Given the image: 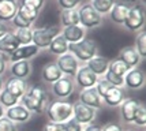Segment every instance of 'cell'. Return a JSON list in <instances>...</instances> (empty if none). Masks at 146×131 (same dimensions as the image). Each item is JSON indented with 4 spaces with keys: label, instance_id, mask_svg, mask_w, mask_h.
Here are the masks:
<instances>
[{
    "label": "cell",
    "instance_id": "60d3db41",
    "mask_svg": "<svg viewBox=\"0 0 146 131\" xmlns=\"http://www.w3.org/2000/svg\"><path fill=\"white\" fill-rule=\"evenodd\" d=\"M57 4L62 10H71V8H78L81 4V0H57Z\"/></svg>",
    "mask_w": 146,
    "mask_h": 131
},
{
    "label": "cell",
    "instance_id": "30bf717a",
    "mask_svg": "<svg viewBox=\"0 0 146 131\" xmlns=\"http://www.w3.org/2000/svg\"><path fill=\"white\" fill-rule=\"evenodd\" d=\"M146 76L145 72L141 68L135 67V68H130L127 74L124 75V86L131 89V90H139L145 86Z\"/></svg>",
    "mask_w": 146,
    "mask_h": 131
},
{
    "label": "cell",
    "instance_id": "db71d44e",
    "mask_svg": "<svg viewBox=\"0 0 146 131\" xmlns=\"http://www.w3.org/2000/svg\"><path fill=\"white\" fill-rule=\"evenodd\" d=\"M90 1H93V0H90Z\"/></svg>",
    "mask_w": 146,
    "mask_h": 131
},
{
    "label": "cell",
    "instance_id": "277c9868",
    "mask_svg": "<svg viewBox=\"0 0 146 131\" xmlns=\"http://www.w3.org/2000/svg\"><path fill=\"white\" fill-rule=\"evenodd\" d=\"M79 14V25L83 29H96L102 23V17L96 11L90 3L82 4L78 8Z\"/></svg>",
    "mask_w": 146,
    "mask_h": 131
},
{
    "label": "cell",
    "instance_id": "681fc988",
    "mask_svg": "<svg viewBox=\"0 0 146 131\" xmlns=\"http://www.w3.org/2000/svg\"><path fill=\"white\" fill-rule=\"evenodd\" d=\"M3 87H4V81H3V76H0V92L3 90Z\"/></svg>",
    "mask_w": 146,
    "mask_h": 131
},
{
    "label": "cell",
    "instance_id": "5b68a950",
    "mask_svg": "<svg viewBox=\"0 0 146 131\" xmlns=\"http://www.w3.org/2000/svg\"><path fill=\"white\" fill-rule=\"evenodd\" d=\"M96 118H97V109L85 105L78 100L72 102V119H75L78 123H81L82 126L94 123Z\"/></svg>",
    "mask_w": 146,
    "mask_h": 131
},
{
    "label": "cell",
    "instance_id": "1f68e13d",
    "mask_svg": "<svg viewBox=\"0 0 146 131\" xmlns=\"http://www.w3.org/2000/svg\"><path fill=\"white\" fill-rule=\"evenodd\" d=\"M0 104L3 105L4 109H8L11 106L19 104V98H17L14 94H11L10 92H7L6 89H3L0 92Z\"/></svg>",
    "mask_w": 146,
    "mask_h": 131
},
{
    "label": "cell",
    "instance_id": "b9f144b4",
    "mask_svg": "<svg viewBox=\"0 0 146 131\" xmlns=\"http://www.w3.org/2000/svg\"><path fill=\"white\" fill-rule=\"evenodd\" d=\"M101 127H102L101 131H126L120 123H116V122H109V123L101 126Z\"/></svg>",
    "mask_w": 146,
    "mask_h": 131
},
{
    "label": "cell",
    "instance_id": "7c38bea8",
    "mask_svg": "<svg viewBox=\"0 0 146 131\" xmlns=\"http://www.w3.org/2000/svg\"><path fill=\"white\" fill-rule=\"evenodd\" d=\"M82 104L90 106L93 109H100L102 106V98L101 96L97 93L94 87H89V89H82L81 93H79V100Z\"/></svg>",
    "mask_w": 146,
    "mask_h": 131
},
{
    "label": "cell",
    "instance_id": "7dc6e473",
    "mask_svg": "<svg viewBox=\"0 0 146 131\" xmlns=\"http://www.w3.org/2000/svg\"><path fill=\"white\" fill-rule=\"evenodd\" d=\"M8 31L10 30H8V27L6 26V23L4 22H0V38L3 37L6 33H8Z\"/></svg>",
    "mask_w": 146,
    "mask_h": 131
},
{
    "label": "cell",
    "instance_id": "ffe728a7",
    "mask_svg": "<svg viewBox=\"0 0 146 131\" xmlns=\"http://www.w3.org/2000/svg\"><path fill=\"white\" fill-rule=\"evenodd\" d=\"M86 66H88L89 70H92L98 78H101V76H104V74L108 71L109 59H107L105 56H101V55H96L94 57H92L89 62L86 63Z\"/></svg>",
    "mask_w": 146,
    "mask_h": 131
},
{
    "label": "cell",
    "instance_id": "f6af8a7d",
    "mask_svg": "<svg viewBox=\"0 0 146 131\" xmlns=\"http://www.w3.org/2000/svg\"><path fill=\"white\" fill-rule=\"evenodd\" d=\"M7 66H8V60L4 57V55L0 53V76H3V75L6 74Z\"/></svg>",
    "mask_w": 146,
    "mask_h": 131
},
{
    "label": "cell",
    "instance_id": "8d00e7d4",
    "mask_svg": "<svg viewBox=\"0 0 146 131\" xmlns=\"http://www.w3.org/2000/svg\"><path fill=\"white\" fill-rule=\"evenodd\" d=\"M111 87H112V85H111L108 81H105V79L101 76V78H98V81H97V83H96L94 89L97 90V93L100 94V96H101V98H102V97L105 96V93L108 92Z\"/></svg>",
    "mask_w": 146,
    "mask_h": 131
},
{
    "label": "cell",
    "instance_id": "7a4b0ae2",
    "mask_svg": "<svg viewBox=\"0 0 146 131\" xmlns=\"http://www.w3.org/2000/svg\"><path fill=\"white\" fill-rule=\"evenodd\" d=\"M68 52L74 55L79 63H88L92 57L98 53V47L94 40L83 38L78 43L68 44Z\"/></svg>",
    "mask_w": 146,
    "mask_h": 131
},
{
    "label": "cell",
    "instance_id": "484cf974",
    "mask_svg": "<svg viewBox=\"0 0 146 131\" xmlns=\"http://www.w3.org/2000/svg\"><path fill=\"white\" fill-rule=\"evenodd\" d=\"M48 51L51 52L52 55H56L59 57L68 52V43L64 40L62 34H59L57 37H55L52 40V43L48 47Z\"/></svg>",
    "mask_w": 146,
    "mask_h": 131
},
{
    "label": "cell",
    "instance_id": "f1b7e54d",
    "mask_svg": "<svg viewBox=\"0 0 146 131\" xmlns=\"http://www.w3.org/2000/svg\"><path fill=\"white\" fill-rule=\"evenodd\" d=\"M38 14H40L38 11L32 10V8L23 6V4H19V6H18V13H17V15H19V17L23 19V21L29 22V23H32V25L36 22V21H37Z\"/></svg>",
    "mask_w": 146,
    "mask_h": 131
},
{
    "label": "cell",
    "instance_id": "f5cc1de1",
    "mask_svg": "<svg viewBox=\"0 0 146 131\" xmlns=\"http://www.w3.org/2000/svg\"><path fill=\"white\" fill-rule=\"evenodd\" d=\"M11 1H17V0H11Z\"/></svg>",
    "mask_w": 146,
    "mask_h": 131
},
{
    "label": "cell",
    "instance_id": "52a82bcc",
    "mask_svg": "<svg viewBox=\"0 0 146 131\" xmlns=\"http://www.w3.org/2000/svg\"><path fill=\"white\" fill-rule=\"evenodd\" d=\"M123 25L131 31L141 30L143 27V25H145V11H143V7L141 4H135V6L130 7L127 18H126Z\"/></svg>",
    "mask_w": 146,
    "mask_h": 131
},
{
    "label": "cell",
    "instance_id": "2e32d148",
    "mask_svg": "<svg viewBox=\"0 0 146 131\" xmlns=\"http://www.w3.org/2000/svg\"><path fill=\"white\" fill-rule=\"evenodd\" d=\"M62 76H63V74H62V71L59 70L56 62L46 63V64L42 66V68H41V78H42V81H44L45 83L52 85V83H55L56 81H59Z\"/></svg>",
    "mask_w": 146,
    "mask_h": 131
},
{
    "label": "cell",
    "instance_id": "c3c4849f",
    "mask_svg": "<svg viewBox=\"0 0 146 131\" xmlns=\"http://www.w3.org/2000/svg\"><path fill=\"white\" fill-rule=\"evenodd\" d=\"M4 115H6V109H4V108H3V105L0 104V119L4 118Z\"/></svg>",
    "mask_w": 146,
    "mask_h": 131
},
{
    "label": "cell",
    "instance_id": "d4e9b609",
    "mask_svg": "<svg viewBox=\"0 0 146 131\" xmlns=\"http://www.w3.org/2000/svg\"><path fill=\"white\" fill-rule=\"evenodd\" d=\"M18 47L19 44L15 40V37H14L13 31H8V33H6L3 37L0 38V53L1 55H8L10 56Z\"/></svg>",
    "mask_w": 146,
    "mask_h": 131
},
{
    "label": "cell",
    "instance_id": "9c48e42d",
    "mask_svg": "<svg viewBox=\"0 0 146 131\" xmlns=\"http://www.w3.org/2000/svg\"><path fill=\"white\" fill-rule=\"evenodd\" d=\"M74 82H75V86H78L81 90L82 89H89V87H94L97 81H98V76L89 70V67L85 64V66H81L78 72L75 74V76L72 78Z\"/></svg>",
    "mask_w": 146,
    "mask_h": 131
},
{
    "label": "cell",
    "instance_id": "603a6c76",
    "mask_svg": "<svg viewBox=\"0 0 146 131\" xmlns=\"http://www.w3.org/2000/svg\"><path fill=\"white\" fill-rule=\"evenodd\" d=\"M19 102L25 106L26 109L32 113V115H33V113H37V115H42V113H45L46 104H45V102H41V101H38V100H36V98H33V97H30L29 94H26V93L23 94V96L21 97Z\"/></svg>",
    "mask_w": 146,
    "mask_h": 131
},
{
    "label": "cell",
    "instance_id": "44dd1931",
    "mask_svg": "<svg viewBox=\"0 0 146 131\" xmlns=\"http://www.w3.org/2000/svg\"><path fill=\"white\" fill-rule=\"evenodd\" d=\"M126 98V93L123 87H115L112 86L105 96L102 97V102H105L108 106H119Z\"/></svg>",
    "mask_w": 146,
    "mask_h": 131
},
{
    "label": "cell",
    "instance_id": "4dcf8cb0",
    "mask_svg": "<svg viewBox=\"0 0 146 131\" xmlns=\"http://www.w3.org/2000/svg\"><path fill=\"white\" fill-rule=\"evenodd\" d=\"M26 94H29L30 97L33 98H36V100L41 101V102H45V104H48V94H46V90H45L42 86H30L27 89V92Z\"/></svg>",
    "mask_w": 146,
    "mask_h": 131
},
{
    "label": "cell",
    "instance_id": "bcb514c9",
    "mask_svg": "<svg viewBox=\"0 0 146 131\" xmlns=\"http://www.w3.org/2000/svg\"><path fill=\"white\" fill-rule=\"evenodd\" d=\"M102 127L97 123H90V124H86L83 127V131H101Z\"/></svg>",
    "mask_w": 146,
    "mask_h": 131
},
{
    "label": "cell",
    "instance_id": "ac0fdd59",
    "mask_svg": "<svg viewBox=\"0 0 146 131\" xmlns=\"http://www.w3.org/2000/svg\"><path fill=\"white\" fill-rule=\"evenodd\" d=\"M60 34L63 36V38L68 44L78 43V41H81L83 38H86V30L81 25L67 26V27H64L63 30L60 31Z\"/></svg>",
    "mask_w": 146,
    "mask_h": 131
},
{
    "label": "cell",
    "instance_id": "4316f807",
    "mask_svg": "<svg viewBox=\"0 0 146 131\" xmlns=\"http://www.w3.org/2000/svg\"><path fill=\"white\" fill-rule=\"evenodd\" d=\"M60 22L64 27L67 26L79 25V14L78 8H71V10H62L60 14Z\"/></svg>",
    "mask_w": 146,
    "mask_h": 131
},
{
    "label": "cell",
    "instance_id": "e0dca14e",
    "mask_svg": "<svg viewBox=\"0 0 146 131\" xmlns=\"http://www.w3.org/2000/svg\"><path fill=\"white\" fill-rule=\"evenodd\" d=\"M10 72L13 76L19 79H27L32 74V64L29 60H18L10 63Z\"/></svg>",
    "mask_w": 146,
    "mask_h": 131
},
{
    "label": "cell",
    "instance_id": "d6986e66",
    "mask_svg": "<svg viewBox=\"0 0 146 131\" xmlns=\"http://www.w3.org/2000/svg\"><path fill=\"white\" fill-rule=\"evenodd\" d=\"M119 59L127 66L128 68L138 67L141 60H142V57L138 55V52H137V49H135L134 47H126V48H123V49L120 51Z\"/></svg>",
    "mask_w": 146,
    "mask_h": 131
},
{
    "label": "cell",
    "instance_id": "d590c367",
    "mask_svg": "<svg viewBox=\"0 0 146 131\" xmlns=\"http://www.w3.org/2000/svg\"><path fill=\"white\" fill-rule=\"evenodd\" d=\"M105 81H108L112 86L115 87H124V78L123 76H119V75L113 74L112 71H107L105 74H104V76H102Z\"/></svg>",
    "mask_w": 146,
    "mask_h": 131
},
{
    "label": "cell",
    "instance_id": "836d02e7",
    "mask_svg": "<svg viewBox=\"0 0 146 131\" xmlns=\"http://www.w3.org/2000/svg\"><path fill=\"white\" fill-rule=\"evenodd\" d=\"M133 123L137 124L138 127H145L146 126V108L143 102H141V105L138 106V109L135 112V116H134Z\"/></svg>",
    "mask_w": 146,
    "mask_h": 131
},
{
    "label": "cell",
    "instance_id": "3957f363",
    "mask_svg": "<svg viewBox=\"0 0 146 131\" xmlns=\"http://www.w3.org/2000/svg\"><path fill=\"white\" fill-rule=\"evenodd\" d=\"M32 44H34L38 49H46L52 43V40L60 34V27L57 25L36 27V29H32Z\"/></svg>",
    "mask_w": 146,
    "mask_h": 131
},
{
    "label": "cell",
    "instance_id": "ee69618b",
    "mask_svg": "<svg viewBox=\"0 0 146 131\" xmlns=\"http://www.w3.org/2000/svg\"><path fill=\"white\" fill-rule=\"evenodd\" d=\"M42 131H64V130H63V124L46 122L44 124V127H42Z\"/></svg>",
    "mask_w": 146,
    "mask_h": 131
},
{
    "label": "cell",
    "instance_id": "ab89813d",
    "mask_svg": "<svg viewBox=\"0 0 146 131\" xmlns=\"http://www.w3.org/2000/svg\"><path fill=\"white\" fill-rule=\"evenodd\" d=\"M0 131H18V127L15 123H13L4 116L0 119Z\"/></svg>",
    "mask_w": 146,
    "mask_h": 131
},
{
    "label": "cell",
    "instance_id": "7402d4cb",
    "mask_svg": "<svg viewBox=\"0 0 146 131\" xmlns=\"http://www.w3.org/2000/svg\"><path fill=\"white\" fill-rule=\"evenodd\" d=\"M18 13V3L11 0H0V22H11Z\"/></svg>",
    "mask_w": 146,
    "mask_h": 131
},
{
    "label": "cell",
    "instance_id": "d6a6232c",
    "mask_svg": "<svg viewBox=\"0 0 146 131\" xmlns=\"http://www.w3.org/2000/svg\"><path fill=\"white\" fill-rule=\"evenodd\" d=\"M108 70H109V71H112L113 74H116V75H119V76H123V78H124V75L127 74V71L130 68H128L127 66H126V64H124V63H123L120 59L117 57V59H115V60H112V62H109Z\"/></svg>",
    "mask_w": 146,
    "mask_h": 131
},
{
    "label": "cell",
    "instance_id": "83f0119b",
    "mask_svg": "<svg viewBox=\"0 0 146 131\" xmlns=\"http://www.w3.org/2000/svg\"><path fill=\"white\" fill-rule=\"evenodd\" d=\"M13 34L15 37V40L18 41L19 45H29V44H32L33 34H32V29H29V27L15 29L13 31Z\"/></svg>",
    "mask_w": 146,
    "mask_h": 131
},
{
    "label": "cell",
    "instance_id": "8fae6325",
    "mask_svg": "<svg viewBox=\"0 0 146 131\" xmlns=\"http://www.w3.org/2000/svg\"><path fill=\"white\" fill-rule=\"evenodd\" d=\"M139 105L141 101L137 100V98H124V101L119 105L121 120L127 124H131L134 120V116H135V112H137Z\"/></svg>",
    "mask_w": 146,
    "mask_h": 131
},
{
    "label": "cell",
    "instance_id": "f35d334b",
    "mask_svg": "<svg viewBox=\"0 0 146 131\" xmlns=\"http://www.w3.org/2000/svg\"><path fill=\"white\" fill-rule=\"evenodd\" d=\"M21 4L29 7L32 10H36V11H41V8L44 7L45 0H21Z\"/></svg>",
    "mask_w": 146,
    "mask_h": 131
},
{
    "label": "cell",
    "instance_id": "cb8c5ba5",
    "mask_svg": "<svg viewBox=\"0 0 146 131\" xmlns=\"http://www.w3.org/2000/svg\"><path fill=\"white\" fill-rule=\"evenodd\" d=\"M128 10H130V6L126 3H115V6L112 7V10L109 13V18L116 25H123L127 18Z\"/></svg>",
    "mask_w": 146,
    "mask_h": 131
},
{
    "label": "cell",
    "instance_id": "9a60e30c",
    "mask_svg": "<svg viewBox=\"0 0 146 131\" xmlns=\"http://www.w3.org/2000/svg\"><path fill=\"white\" fill-rule=\"evenodd\" d=\"M7 92H10L11 94H14L17 98L21 100V97L27 92V83H26L25 79H19V78H15V76H10L6 82H4V87Z\"/></svg>",
    "mask_w": 146,
    "mask_h": 131
},
{
    "label": "cell",
    "instance_id": "ba28073f",
    "mask_svg": "<svg viewBox=\"0 0 146 131\" xmlns=\"http://www.w3.org/2000/svg\"><path fill=\"white\" fill-rule=\"evenodd\" d=\"M56 64L59 70L62 71V74L64 76H70V78H74L75 74L78 72L79 67H81V63L78 62L76 57L74 55H71L70 52H67V53L57 57Z\"/></svg>",
    "mask_w": 146,
    "mask_h": 131
},
{
    "label": "cell",
    "instance_id": "4fadbf2b",
    "mask_svg": "<svg viewBox=\"0 0 146 131\" xmlns=\"http://www.w3.org/2000/svg\"><path fill=\"white\" fill-rule=\"evenodd\" d=\"M4 116H6L8 120H11L13 123L17 124V123H26V122H29V120L32 119V113L29 112L25 106L19 102L17 105L6 109V115H4Z\"/></svg>",
    "mask_w": 146,
    "mask_h": 131
},
{
    "label": "cell",
    "instance_id": "5bb4252c",
    "mask_svg": "<svg viewBox=\"0 0 146 131\" xmlns=\"http://www.w3.org/2000/svg\"><path fill=\"white\" fill-rule=\"evenodd\" d=\"M38 48L34 44H29V45H19L17 49L14 51L13 53L10 55V63L18 62V60H29L36 56L38 53Z\"/></svg>",
    "mask_w": 146,
    "mask_h": 131
},
{
    "label": "cell",
    "instance_id": "e575fe53",
    "mask_svg": "<svg viewBox=\"0 0 146 131\" xmlns=\"http://www.w3.org/2000/svg\"><path fill=\"white\" fill-rule=\"evenodd\" d=\"M134 48L137 49V52H138V55L141 57L146 56V33L145 31H141L139 34H138V37L135 40Z\"/></svg>",
    "mask_w": 146,
    "mask_h": 131
},
{
    "label": "cell",
    "instance_id": "816d5d0a",
    "mask_svg": "<svg viewBox=\"0 0 146 131\" xmlns=\"http://www.w3.org/2000/svg\"><path fill=\"white\" fill-rule=\"evenodd\" d=\"M126 131H138V130H126Z\"/></svg>",
    "mask_w": 146,
    "mask_h": 131
},
{
    "label": "cell",
    "instance_id": "6da1fadb",
    "mask_svg": "<svg viewBox=\"0 0 146 131\" xmlns=\"http://www.w3.org/2000/svg\"><path fill=\"white\" fill-rule=\"evenodd\" d=\"M45 113L49 122L63 124L72 118V102H70L68 100L55 98L46 104Z\"/></svg>",
    "mask_w": 146,
    "mask_h": 131
},
{
    "label": "cell",
    "instance_id": "74e56055",
    "mask_svg": "<svg viewBox=\"0 0 146 131\" xmlns=\"http://www.w3.org/2000/svg\"><path fill=\"white\" fill-rule=\"evenodd\" d=\"M83 127L81 123H78L75 119L71 118L70 120H67L66 123H63V130L64 131H83Z\"/></svg>",
    "mask_w": 146,
    "mask_h": 131
},
{
    "label": "cell",
    "instance_id": "f546056e",
    "mask_svg": "<svg viewBox=\"0 0 146 131\" xmlns=\"http://www.w3.org/2000/svg\"><path fill=\"white\" fill-rule=\"evenodd\" d=\"M115 3H116L115 0H93L90 4H92L93 8L102 17V15H105V14L111 13L112 7L115 6Z\"/></svg>",
    "mask_w": 146,
    "mask_h": 131
},
{
    "label": "cell",
    "instance_id": "f907efd6",
    "mask_svg": "<svg viewBox=\"0 0 146 131\" xmlns=\"http://www.w3.org/2000/svg\"><path fill=\"white\" fill-rule=\"evenodd\" d=\"M123 1H124V3H126V4H127V3H135V1H137V0H123Z\"/></svg>",
    "mask_w": 146,
    "mask_h": 131
},
{
    "label": "cell",
    "instance_id": "8992f818",
    "mask_svg": "<svg viewBox=\"0 0 146 131\" xmlns=\"http://www.w3.org/2000/svg\"><path fill=\"white\" fill-rule=\"evenodd\" d=\"M75 82L70 76H62L59 81L51 85L52 94L59 100H67L71 94L75 92Z\"/></svg>",
    "mask_w": 146,
    "mask_h": 131
},
{
    "label": "cell",
    "instance_id": "7bdbcfd3",
    "mask_svg": "<svg viewBox=\"0 0 146 131\" xmlns=\"http://www.w3.org/2000/svg\"><path fill=\"white\" fill-rule=\"evenodd\" d=\"M11 22L14 23V26H15L17 29H23V27H29V29H32V23H29V22L23 21V19L21 18L19 15H15Z\"/></svg>",
    "mask_w": 146,
    "mask_h": 131
}]
</instances>
